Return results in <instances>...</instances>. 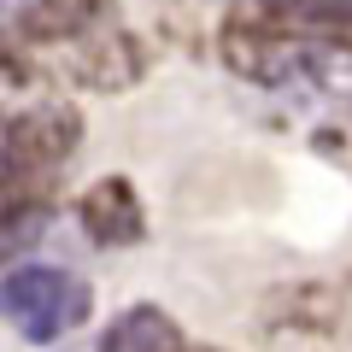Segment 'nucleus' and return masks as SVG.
Masks as SVG:
<instances>
[{"label": "nucleus", "mask_w": 352, "mask_h": 352, "mask_svg": "<svg viewBox=\"0 0 352 352\" xmlns=\"http://www.w3.org/2000/svg\"><path fill=\"white\" fill-rule=\"evenodd\" d=\"M94 311V288L65 264H24L0 282V317L30 340V346H53L71 329H82V317Z\"/></svg>", "instance_id": "1"}, {"label": "nucleus", "mask_w": 352, "mask_h": 352, "mask_svg": "<svg viewBox=\"0 0 352 352\" xmlns=\"http://www.w3.org/2000/svg\"><path fill=\"white\" fill-rule=\"evenodd\" d=\"M82 141V112L71 100H30L0 124V170L12 176H47Z\"/></svg>", "instance_id": "2"}, {"label": "nucleus", "mask_w": 352, "mask_h": 352, "mask_svg": "<svg viewBox=\"0 0 352 352\" xmlns=\"http://www.w3.org/2000/svg\"><path fill=\"white\" fill-rule=\"evenodd\" d=\"M217 47H223L229 71L247 76V82H258V88L294 82V76H300V59H305V36L300 30H282V24H270V18L247 12V6L223 24V41H217Z\"/></svg>", "instance_id": "3"}, {"label": "nucleus", "mask_w": 352, "mask_h": 352, "mask_svg": "<svg viewBox=\"0 0 352 352\" xmlns=\"http://www.w3.org/2000/svg\"><path fill=\"white\" fill-rule=\"evenodd\" d=\"M47 53L76 88H94V94H124V88L141 82V71H147V53H141V41L129 36L124 24H106V30H94V36L47 47Z\"/></svg>", "instance_id": "4"}, {"label": "nucleus", "mask_w": 352, "mask_h": 352, "mask_svg": "<svg viewBox=\"0 0 352 352\" xmlns=\"http://www.w3.org/2000/svg\"><path fill=\"white\" fill-rule=\"evenodd\" d=\"M76 217H82V235L94 247H135L147 235V212H141V194H135L129 176H100L82 194Z\"/></svg>", "instance_id": "5"}, {"label": "nucleus", "mask_w": 352, "mask_h": 352, "mask_svg": "<svg viewBox=\"0 0 352 352\" xmlns=\"http://www.w3.org/2000/svg\"><path fill=\"white\" fill-rule=\"evenodd\" d=\"M106 24H118L112 0H24L18 6V30L30 47H65V41H82Z\"/></svg>", "instance_id": "6"}, {"label": "nucleus", "mask_w": 352, "mask_h": 352, "mask_svg": "<svg viewBox=\"0 0 352 352\" xmlns=\"http://www.w3.org/2000/svg\"><path fill=\"white\" fill-rule=\"evenodd\" d=\"M340 323V294L329 288H288L264 305V335H329Z\"/></svg>", "instance_id": "7"}, {"label": "nucleus", "mask_w": 352, "mask_h": 352, "mask_svg": "<svg viewBox=\"0 0 352 352\" xmlns=\"http://www.w3.org/2000/svg\"><path fill=\"white\" fill-rule=\"evenodd\" d=\"M176 346H182V335L159 305H129L100 340V352H176Z\"/></svg>", "instance_id": "8"}, {"label": "nucleus", "mask_w": 352, "mask_h": 352, "mask_svg": "<svg viewBox=\"0 0 352 352\" xmlns=\"http://www.w3.org/2000/svg\"><path fill=\"white\" fill-rule=\"evenodd\" d=\"M47 223H53V212L41 200H6L0 206V270L12 258H24V252L47 235Z\"/></svg>", "instance_id": "9"}, {"label": "nucleus", "mask_w": 352, "mask_h": 352, "mask_svg": "<svg viewBox=\"0 0 352 352\" xmlns=\"http://www.w3.org/2000/svg\"><path fill=\"white\" fill-rule=\"evenodd\" d=\"M300 76H311V82L323 88V94H335V100H352V41H311L305 36Z\"/></svg>", "instance_id": "10"}, {"label": "nucleus", "mask_w": 352, "mask_h": 352, "mask_svg": "<svg viewBox=\"0 0 352 352\" xmlns=\"http://www.w3.org/2000/svg\"><path fill=\"white\" fill-rule=\"evenodd\" d=\"M18 6H24V0H0V24H6V18H12ZM0 59H6V53H0Z\"/></svg>", "instance_id": "11"}, {"label": "nucleus", "mask_w": 352, "mask_h": 352, "mask_svg": "<svg viewBox=\"0 0 352 352\" xmlns=\"http://www.w3.org/2000/svg\"><path fill=\"white\" fill-rule=\"evenodd\" d=\"M176 352H217V346H176Z\"/></svg>", "instance_id": "12"}]
</instances>
